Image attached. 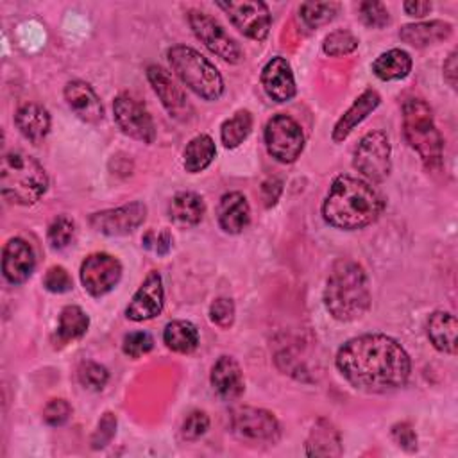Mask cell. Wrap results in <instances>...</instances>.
<instances>
[{"label": "cell", "mask_w": 458, "mask_h": 458, "mask_svg": "<svg viewBox=\"0 0 458 458\" xmlns=\"http://www.w3.org/2000/svg\"><path fill=\"white\" fill-rule=\"evenodd\" d=\"M340 374L365 392H386L406 383L411 361L403 345L386 335H361L347 340L335 358Z\"/></svg>", "instance_id": "obj_1"}, {"label": "cell", "mask_w": 458, "mask_h": 458, "mask_svg": "<svg viewBox=\"0 0 458 458\" xmlns=\"http://www.w3.org/2000/svg\"><path fill=\"white\" fill-rule=\"evenodd\" d=\"M383 211L381 195L363 179L338 175L322 202L324 220L344 231H354L372 224Z\"/></svg>", "instance_id": "obj_2"}, {"label": "cell", "mask_w": 458, "mask_h": 458, "mask_svg": "<svg viewBox=\"0 0 458 458\" xmlns=\"http://www.w3.org/2000/svg\"><path fill=\"white\" fill-rule=\"evenodd\" d=\"M324 306L340 322L361 318L370 308V286L365 268L352 259H338L326 281Z\"/></svg>", "instance_id": "obj_3"}, {"label": "cell", "mask_w": 458, "mask_h": 458, "mask_svg": "<svg viewBox=\"0 0 458 458\" xmlns=\"http://www.w3.org/2000/svg\"><path fill=\"white\" fill-rule=\"evenodd\" d=\"M48 188V175L39 161L25 152H7L0 165L2 197L13 204L32 206Z\"/></svg>", "instance_id": "obj_4"}, {"label": "cell", "mask_w": 458, "mask_h": 458, "mask_svg": "<svg viewBox=\"0 0 458 458\" xmlns=\"http://www.w3.org/2000/svg\"><path fill=\"white\" fill-rule=\"evenodd\" d=\"M403 132L426 168L433 170L442 165L444 141L435 125L433 113L422 98H408L403 104Z\"/></svg>", "instance_id": "obj_5"}, {"label": "cell", "mask_w": 458, "mask_h": 458, "mask_svg": "<svg viewBox=\"0 0 458 458\" xmlns=\"http://www.w3.org/2000/svg\"><path fill=\"white\" fill-rule=\"evenodd\" d=\"M168 63L181 82L204 100H218L224 93V79L200 52L186 45H174L166 52Z\"/></svg>", "instance_id": "obj_6"}, {"label": "cell", "mask_w": 458, "mask_h": 458, "mask_svg": "<svg viewBox=\"0 0 458 458\" xmlns=\"http://www.w3.org/2000/svg\"><path fill=\"white\" fill-rule=\"evenodd\" d=\"M390 141L383 131L367 132L354 148L352 166L370 182H381L390 174Z\"/></svg>", "instance_id": "obj_7"}, {"label": "cell", "mask_w": 458, "mask_h": 458, "mask_svg": "<svg viewBox=\"0 0 458 458\" xmlns=\"http://www.w3.org/2000/svg\"><path fill=\"white\" fill-rule=\"evenodd\" d=\"M267 152L279 163H293L304 148L301 125L288 114H274L265 125Z\"/></svg>", "instance_id": "obj_8"}, {"label": "cell", "mask_w": 458, "mask_h": 458, "mask_svg": "<svg viewBox=\"0 0 458 458\" xmlns=\"http://www.w3.org/2000/svg\"><path fill=\"white\" fill-rule=\"evenodd\" d=\"M114 122L123 134L132 140L152 143L156 140V125L147 107L132 93H120L113 100Z\"/></svg>", "instance_id": "obj_9"}, {"label": "cell", "mask_w": 458, "mask_h": 458, "mask_svg": "<svg viewBox=\"0 0 458 458\" xmlns=\"http://www.w3.org/2000/svg\"><path fill=\"white\" fill-rule=\"evenodd\" d=\"M188 23L197 39H200L215 55L236 64L242 61L243 52L240 45L225 32V29L209 14L191 9L188 11Z\"/></svg>", "instance_id": "obj_10"}, {"label": "cell", "mask_w": 458, "mask_h": 458, "mask_svg": "<svg viewBox=\"0 0 458 458\" xmlns=\"http://www.w3.org/2000/svg\"><path fill=\"white\" fill-rule=\"evenodd\" d=\"M231 429L238 438L249 442L274 444L281 437V426L276 415L268 410L254 406H242L233 410Z\"/></svg>", "instance_id": "obj_11"}, {"label": "cell", "mask_w": 458, "mask_h": 458, "mask_svg": "<svg viewBox=\"0 0 458 458\" xmlns=\"http://www.w3.org/2000/svg\"><path fill=\"white\" fill-rule=\"evenodd\" d=\"M216 5L229 16L231 23L243 36L256 41H263L268 36L272 16L265 2H258V0L216 2Z\"/></svg>", "instance_id": "obj_12"}, {"label": "cell", "mask_w": 458, "mask_h": 458, "mask_svg": "<svg viewBox=\"0 0 458 458\" xmlns=\"http://www.w3.org/2000/svg\"><path fill=\"white\" fill-rule=\"evenodd\" d=\"M122 277V263L107 252H93L81 265V283L91 297L109 293Z\"/></svg>", "instance_id": "obj_13"}, {"label": "cell", "mask_w": 458, "mask_h": 458, "mask_svg": "<svg viewBox=\"0 0 458 458\" xmlns=\"http://www.w3.org/2000/svg\"><path fill=\"white\" fill-rule=\"evenodd\" d=\"M147 218V206L143 202H129L118 208L97 211L89 216V225L106 236H123L138 229Z\"/></svg>", "instance_id": "obj_14"}, {"label": "cell", "mask_w": 458, "mask_h": 458, "mask_svg": "<svg viewBox=\"0 0 458 458\" xmlns=\"http://www.w3.org/2000/svg\"><path fill=\"white\" fill-rule=\"evenodd\" d=\"M165 304V290L161 274L152 270L147 274L140 288L134 292L131 302L125 308V317L134 322L154 318L161 313Z\"/></svg>", "instance_id": "obj_15"}, {"label": "cell", "mask_w": 458, "mask_h": 458, "mask_svg": "<svg viewBox=\"0 0 458 458\" xmlns=\"http://www.w3.org/2000/svg\"><path fill=\"white\" fill-rule=\"evenodd\" d=\"M147 79L170 116L177 120H186L191 114V106L188 104L182 89L175 84V81L165 68L150 64L147 68Z\"/></svg>", "instance_id": "obj_16"}, {"label": "cell", "mask_w": 458, "mask_h": 458, "mask_svg": "<svg viewBox=\"0 0 458 458\" xmlns=\"http://www.w3.org/2000/svg\"><path fill=\"white\" fill-rule=\"evenodd\" d=\"M36 267V256L32 247L23 238H11L4 245L2 272L11 284L25 283Z\"/></svg>", "instance_id": "obj_17"}, {"label": "cell", "mask_w": 458, "mask_h": 458, "mask_svg": "<svg viewBox=\"0 0 458 458\" xmlns=\"http://www.w3.org/2000/svg\"><path fill=\"white\" fill-rule=\"evenodd\" d=\"M261 84L274 102H288L297 91L292 68L284 57H272L265 64L261 72Z\"/></svg>", "instance_id": "obj_18"}, {"label": "cell", "mask_w": 458, "mask_h": 458, "mask_svg": "<svg viewBox=\"0 0 458 458\" xmlns=\"http://www.w3.org/2000/svg\"><path fill=\"white\" fill-rule=\"evenodd\" d=\"M64 100L68 107L86 123H97L104 118V107L95 89L84 81H70L64 86Z\"/></svg>", "instance_id": "obj_19"}, {"label": "cell", "mask_w": 458, "mask_h": 458, "mask_svg": "<svg viewBox=\"0 0 458 458\" xmlns=\"http://www.w3.org/2000/svg\"><path fill=\"white\" fill-rule=\"evenodd\" d=\"M209 379H211L215 392L225 401L238 399L245 390L242 369H240L238 361L231 356H220L215 361Z\"/></svg>", "instance_id": "obj_20"}, {"label": "cell", "mask_w": 458, "mask_h": 458, "mask_svg": "<svg viewBox=\"0 0 458 458\" xmlns=\"http://www.w3.org/2000/svg\"><path fill=\"white\" fill-rule=\"evenodd\" d=\"M218 224L229 234L242 233L250 222V208L243 193L229 191L220 197L218 202Z\"/></svg>", "instance_id": "obj_21"}, {"label": "cell", "mask_w": 458, "mask_h": 458, "mask_svg": "<svg viewBox=\"0 0 458 458\" xmlns=\"http://www.w3.org/2000/svg\"><path fill=\"white\" fill-rule=\"evenodd\" d=\"M381 102V97L376 89H365L352 106L340 116L333 129V141H344L356 125H360Z\"/></svg>", "instance_id": "obj_22"}, {"label": "cell", "mask_w": 458, "mask_h": 458, "mask_svg": "<svg viewBox=\"0 0 458 458\" xmlns=\"http://www.w3.org/2000/svg\"><path fill=\"white\" fill-rule=\"evenodd\" d=\"M458 322L449 311H435L428 318V338L433 347L445 354H456Z\"/></svg>", "instance_id": "obj_23"}, {"label": "cell", "mask_w": 458, "mask_h": 458, "mask_svg": "<svg viewBox=\"0 0 458 458\" xmlns=\"http://www.w3.org/2000/svg\"><path fill=\"white\" fill-rule=\"evenodd\" d=\"M453 32V25L442 20H431V21H420V23H410L404 25L399 30V38L417 48L440 43L447 39Z\"/></svg>", "instance_id": "obj_24"}, {"label": "cell", "mask_w": 458, "mask_h": 458, "mask_svg": "<svg viewBox=\"0 0 458 458\" xmlns=\"http://www.w3.org/2000/svg\"><path fill=\"white\" fill-rule=\"evenodd\" d=\"M14 123L29 141L39 143L50 131V114L43 106L29 102L18 107Z\"/></svg>", "instance_id": "obj_25"}, {"label": "cell", "mask_w": 458, "mask_h": 458, "mask_svg": "<svg viewBox=\"0 0 458 458\" xmlns=\"http://www.w3.org/2000/svg\"><path fill=\"white\" fill-rule=\"evenodd\" d=\"M306 454L308 456H340L342 454L340 433L333 422H329L327 419H318V422L313 426L306 440Z\"/></svg>", "instance_id": "obj_26"}, {"label": "cell", "mask_w": 458, "mask_h": 458, "mask_svg": "<svg viewBox=\"0 0 458 458\" xmlns=\"http://www.w3.org/2000/svg\"><path fill=\"white\" fill-rule=\"evenodd\" d=\"M206 213V204L195 191H179L168 206V215L177 225H197Z\"/></svg>", "instance_id": "obj_27"}, {"label": "cell", "mask_w": 458, "mask_h": 458, "mask_svg": "<svg viewBox=\"0 0 458 458\" xmlns=\"http://www.w3.org/2000/svg\"><path fill=\"white\" fill-rule=\"evenodd\" d=\"M411 70V57L401 48H392L383 52L372 63V72L381 81H399L404 79Z\"/></svg>", "instance_id": "obj_28"}, {"label": "cell", "mask_w": 458, "mask_h": 458, "mask_svg": "<svg viewBox=\"0 0 458 458\" xmlns=\"http://www.w3.org/2000/svg\"><path fill=\"white\" fill-rule=\"evenodd\" d=\"M163 342L174 352L190 354L199 345V331L190 320H172L165 326Z\"/></svg>", "instance_id": "obj_29"}, {"label": "cell", "mask_w": 458, "mask_h": 458, "mask_svg": "<svg viewBox=\"0 0 458 458\" xmlns=\"http://www.w3.org/2000/svg\"><path fill=\"white\" fill-rule=\"evenodd\" d=\"M216 154V147L215 141L211 140V136L208 134H199L195 138H191L182 152V163L186 172L190 174H199L202 170H206L211 161L215 159Z\"/></svg>", "instance_id": "obj_30"}, {"label": "cell", "mask_w": 458, "mask_h": 458, "mask_svg": "<svg viewBox=\"0 0 458 458\" xmlns=\"http://www.w3.org/2000/svg\"><path fill=\"white\" fill-rule=\"evenodd\" d=\"M88 326H89V317L84 313L82 308L75 304L64 306L59 313L57 331H55L59 344H68L81 338L88 331Z\"/></svg>", "instance_id": "obj_31"}, {"label": "cell", "mask_w": 458, "mask_h": 458, "mask_svg": "<svg viewBox=\"0 0 458 458\" xmlns=\"http://www.w3.org/2000/svg\"><path fill=\"white\" fill-rule=\"evenodd\" d=\"M252 131V114L247 109L236 111L220 127V140L225 148H236Z\"/></svg>", "instance_id": "obj_32"}, {"label": "cell", "mask_w": 458, "mask_h": 458, "mask_svg": "<svg viewBox=\"0 0 458 458\" xmlns=\"http://www.w3.org/2000/svg\"><path fill=\"white\" fill-rule=\"evenodd\" d=\"M340 11V4L336 2H304L299 7L301 20L308 29H318L329 23Z\"/></svg>", "instance_id": "obj_33"}, {"label": "cell", "mask_w": 458, "mask_h": 458, "mask_svg": "<svg viewBox=\"0 0 458 458\" xmlns=\"http://www.w3.org/2000/svg\"><path fill=\"white\" fill-rule=\"evenodd\" d=\"M358 38L351 32V30H345V29H338V30H333L329 32L326 38H324V43H322V48L327 55L331 57H340V55H347L351 52H354L358 48Z\"/></svg>", "instance_id": "obj_34"}, {"label": "cell", "mask_w": 458, "mask_h": 458, "mask_svg": "<svg viewBox=\"0 0 458 458\" xmlns=\"http://www.w3.org/2000/svg\"><path fill=\"white\" fill-rule=\"evenodd\" d=\"M73 233H75V224L72 218L61 215V216H55L50 225H48V233H47V238H48V243L52 249L59 250V249H64L70 245L72 238H73Z\"/></svg>", "instance_id": "obj_35"}, {"label": "cell", "mask_w": 458, "mask_h": 458, "mask_svg": "<svg viewBox=\"0 0 458 458\" xmlns=\"http://www.w3.org/2000/svg\"><path fill=\"white\" fill-rule=\"evenodd\" d=\"M77 377L84 388L100 390L106 386V383L109 379V372L104 365H100L97 361H84V363H81V367L77 370Z\"/></svg>", "instance_id": "obj_36"}, {"label": "cell", "mask_w": 458, "mask_h": 458, "mask_svg": "<svg viewBox=\"0 0 458 458\" xmlns=\"http://www.w3.org/2000/svg\"><path fill=\"white\" fill-rule=\"evenodd\" d=\"M154 347V338L147 331H132L123 336L122 349L131 358H140L150 352Z\"/></svg>", "instance_id": "obj_37"}, {"label": "cell", "mask_w": 458, "mask_h": 458, "mask_svg": "<svg viewBox=\"0 0 458 458\" xmlns=\"http://www.w3.org/2000/svg\"><path fill=\"white\" fill-rule=\"evenodd\" d=\"M43 286L52 293H64V292L72 290L73 281L64 267L54 265L47 270V274L43 277Z\"/></svg>", "instance_id": "obj_38"}, {"label": "cell", "mask_w": 458, "mask_h": 458, "mask_svg": "<svg viewBox=\"0 0 458 458\" xmlns=\"http://www.w3.org/2000/svg\"><path fill=\"white\" fill-rule=\"evenodd\" d=\"M209 318L218 327H231L234 322V302L227 297H216L209 306Z\"/></svg>", "instance_id": "obj_39"}, {"label": "cell", "mask_w": 458, "mask_h": 458, "mask_svg": "<svg viewBox=\"0 0 458 458\" xmlns=\"http://www.w3.org/2000/svg\"><path fill=\"white\" fill-rule=\"evenodd\" d=\"M114 433H116V417H114V413L106 411L100 417V420L97 424V429L91 435V447L93 449L106 447L113 440Z\"/></svg>", "instance_id": "obj_40"}, {"label": "cell", "mask_w": 458, "mask_h": 458, "mask_svg": "<svg viewBox=\"0 0 458 458\" xmlns=\"http://www.w3.org/2000/svg\"><path fill=\"white\" fill-rule=\"evenodd\" d=\"M208 428H209V417L204 411L195 410L184 419L181 435L184 440H197L208 431Z\"/></svg>", "instance_id": "obj_41"}, {"label": "cell", "mask_w": 458, "mask_h": 458, "mask_svg": "<svg viewBox=\"0 0 458 458\" xmlns=\"http://www.w3.org/2000/svg\"><path fill=\"white\" fill-rule=\"evenodd\" d=\"M360 14H361V20L365 21V25L376 27V29H381L390 21L388 9L381 2H363V4H360Z\"/></svg>", "instance_id": "obj_42"}, {"label": "cell", "mask_w": 458, "mask_h": 458, "mask_svg": "<svg viewBox=\"0 0 458 458\" xmlns=\"http://www.w3.org/2000/svg\"><path fill=\"white\" fill-rule=\"evenodd\" d=\"M72 415V406L64 399H50L43 408V420L48 426H63Z\"/></svg>", "instance_id": "obj_43"}, {"label": "cell", "mask_w": 458, "mask_h": 458, "mask_svg": "<svg viewBox=\"0 0 458 458\" xmlns=\"http://www.w3.org/2000/svg\"><path fill=\"white\" fill-rule=\"evenodd\" d=\"M172 234L168 231H156V229H148L143 238H141V243L147 250L150 252H156L159 256H165L168 254V250L172 249Z\"/></svg>", "instance_id": "obj_44"}, {"label": "cell", "mask_w": 458, "mask_h": 458, "mask_svg": "<svg viewBox=\"0 0 458 458\" xmlns=\"http://www.w3.org/2000/svg\"><path fill=\"white\" fill-rule=\"evenodd\" d=\"M392 437L406 451H415L417 449V435L413 428L408 422H399L392 428Z\"/></svg>", "instance_id": "obj_45"}, {"label": "cell", "mask_w": 458, "mask_h": 458, "mask_svg": "<svg viewBox=\"0 0 458 458\" xmlns=\"http://www.w3.org/2000/svg\"><path fill=\"white\" fill-rule=\"evenodd\" d=\"M281 191H283V182H281L279 179H276V177L267 179V181L261 184V197H263L265 206H267V208H272V206L277 202Z\"/></svg>", "instance_id": "obj_46"}, {"label": "cell", "mask_w": 458, "mask_h": 458, "mask_svg": "<svg viewBox=\"0 0 458 458\" xmlns=\"http://www.w3.org/2000/svg\"><path fill=\"white\" fill-rule=\"evenodd\" d=\"M431 4L429 2H404L403 9L406 11L408 16H415V18H422L431 11Z\"/></svg>", "instance_id": "obj_47"}, {"label": "cell", "mask_w": 458, "mask_h": 458, "mask_svg": "<svg viewBox=\"0 0 458 458\" xmlns=\"http://www.w3.org/2000/svg\"><path fill=\"white\" fill-rule=\"evenodd\" d=\"M444 79L451 88H456V52L453 50L444 63Z\"/></svg>", "instance_id": "obj_48"}]
</instances>
